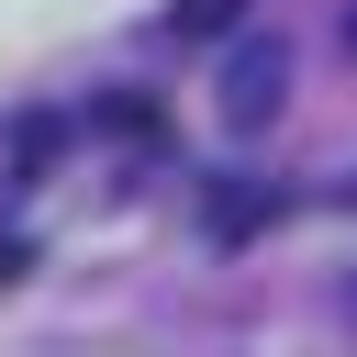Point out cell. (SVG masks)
<instances>
[{
  "label": "cell",
  "mask_w": 357,
  "mask_h": 357,
  "mask_svg": "<svg viewBox=\"0 0 357 357\" xmlns=\"http://www.w3.org/2000/svg\"><path fill=\"white\" fill-rule=\"evenodd\" d=\"M279 89H290L279 33H268V45H234V67H223V123H234V134H257V123L279 112Z\"/></svg>",
  "instance_id": "6da1fadb"
},
{
  "label": "cell",
  "mask_w": 357,
  "mask_h": 357,
  "mask_svg": "<svg viewBox=\"0 0 357 357\" xmlns=\"http://www.w3.org/2000/svg\"><path fill=\"white\" fill-rule=\"evenodd\" d=\"M257 212H279V201H257V190H212V234H245Z\"/></svg>",
  "instance_id": "3957f363"
},
{
  "label": "cell",
  "mask_w": 357,
  "mask_h": 357,
  "mask_svg": "<svg viewBox=\"0 0 357 357\" xmlns=\"http://www.w3.org/2000/svg\"><path fill=\"white\" fill-rule=\"evenodd\" d=\"M234 22H245V0H178V11H167L178 45H212V33H234Z\"/></svg>",
  "instance_id": "7a4b0ae2"
},
{
  "label": "cell",
  "mask_w": 357,
  "mask_h": 357,
  "mask_svg": "<svg viewBox=\"0 0 357 357\" xmlns=\"http://www.w3.org/2000/svg\"><path fill=\"white\" fill-rule=\"evenodd\" d=\"M22 268H33V245H22V234H0V290H11Z\"/></svg>",
  "instance_id": "277c9868"
},
{
  "label": "cell",
  "mask_w": 357,
  "mask_h": 357,
  "mask_svg": "<svg viewBox=\"0 0 357 357\" xmlns=\"http://www.w3.org/2000/svg\"><path fill=\"white\" fill-rule=\"evenodd\" d=\"M346 312H357V290H346Z\"/></svg>",
  "instance_id": "5b68a950"
}]
</instances>
